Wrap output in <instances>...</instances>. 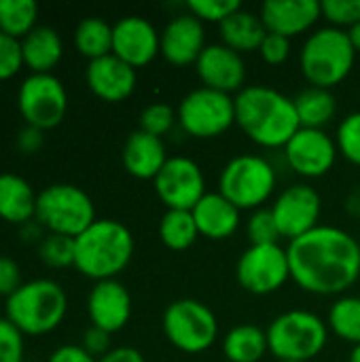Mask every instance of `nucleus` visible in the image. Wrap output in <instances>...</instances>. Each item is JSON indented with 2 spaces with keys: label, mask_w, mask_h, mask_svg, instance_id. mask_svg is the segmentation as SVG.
<instances>
[{
  "label": "nucleus",
  "mask_w": 360,
  "mask_h": 362,
  "mask_svg": "<svg viewBox=\"0 0 360 362\" xmlns=\"http://www.w3.org/2000/svg\"><path fill=\"white\" fill-rule=\"evenodd\" d=\"M327 327L339 339L360 346V297L342 295L329 310Z\"/></svg>",
  "instance_id": "7c9ffc66"
},
{
  "label": "nucleus",
  "mask_w": 360,
  "mask_h": 362,
  "mask_svg": "<svg viewBox=\"0 0 360 362\" xmlns=\"http://www.w3.org/2000/svg\"><path fill=\"white\" fill-rule=\"evenodd\" d=\"M166 339L185 354H202L210 350L219 337V320L214 312L195 299H178L163 312Z\"/></svg>",
  "instance_id": "1a4fd4ad"
},
{
  "label": "nucleus",
  "mask_w": 360,
  "mask_h": 362,
  "mask_svg": "<svg viewBox=\"0 0 360 362\" xmlns=\"http://www.w3.org/2000/svg\"><path fill=\"white\" fill-rule=\"evenodd\" d=\"M83 348L93 356V358H102L104 354H108L110 348V333L91 327L85 335H83Z\"/></svg>",
  "instance_id": "37998d69"
},
{
  "label": "nucleus",
  "mask_w": 360,
  "mask_h": 362,
  "mask_svg": "<svg viewBox=\"0 0 360 362\" xmlns=\"http://www.w3.org/2000/svg\"><path fill=\"white\" fill-rule=\"evenodd\" d=\"M45 144V132L32 125H23L17 134V148L23 155H34L42 148Z\"/></svg>",
  "instance_id": "c03bdc74"
},
{
  "label": "nucleus",
  "mask_w": 360,
  "mask_h": 362,
  "mask_svg": "<svg viewBox=\"0 0 360 362\" xmlns=\"http://www.w3.org/2000/svg\"><path fill=\"white\" fill-rule=\"evenodd\" d=\"M337 144L325 129L301 127L284 146L289 168L303 178H323L337 161Z\"/></svg>",
  "instance_id": "2eb2a0df"
},
{
  "label": "nucleus",
  "mask_w": 360,
  "mask_h": 362,
  "mask_svg": "<svg viewBox=\"0 0 360 362\" xmlns=\"http://www.w3.org/2000/svg\"><path fill=\"white\" fill-rule=\"evenodd\" d=\"M323 15L333 28H354L360 23V0H325Z\"/></svg>",
  "instance_id": "4c0bfd02"
},
{
  "label": "nucleus",
  "mask_w": 360,
  "mask_h": 362,
  "mask_svg": "<svg viewBox=\"0 0 360 362\" xmlns=\"http://www.w3.org/2000/svg\"><path fill=\"white\" fill-rule=\"evenodd\" d=\"M98 362H146L142 352L129 346H121V348H112L108 354H104Z\"/></svg>",
  "instance_id": "49530a36"
},
{
  "label": "nucleus",
  "mask_w": 360,
  "mask_h": 362,
  "mask_svg": "<svg viewBox=\"0 0 360 362\" xmlns=\"http://www.w3.org/2000/svg\"><path fill=\"white\" fill-rule=\"evenodd\" d=\"M34 221L49 233L79 238L98 218L91 197L81 187L57 182L38 193Z\"/></svg>",
  "instance_id": "0eeeda50"
},
{
  "label": "nucleus",
  "mask_w": 360,
  "mask_h": 362,
  "mask_svg": "<svg viewBox=\"0 0 360 362\" xmlns=\"http://www.w3.org/2000/svg\"><path fill=\"white\" fill-rule=\"evenodd\" d=\"M195 70L202 81V87L223 91L229 95L233 91L240 93L244 89V81H246L244 57L238 51L225 47L223 42L208 45L202 51L199 59L195 62Z\"/></svg>",
  "instance_id": "f3484780"
},
{
  "label": "nucleus",
  "mask_w": 360,
  "mask_h": 362,
  "mask_svg": "<svg viewBox=\"0 0 360 362\" xmlns=\"http://www.w3.org/2000/svg\"><path fill=\"white\" fill-rule=\"evenodd\" d=\"M356 55L348 30L327 25L306 38L299 53V68L310 87L333 89L348 78Z\"/></svg>",
  "instance_id": "39448f33"
},
{
  "label": "nucleus",
  "mask_w": 360,
  "mask_h": 362,
  "mask_svg": "<svg viewBox=\"0 0 360 362\" xmlns=\"http://www.w3.org/2000/svg\"><path fill=\"white\" fill-rule=\"evenodd\" d=\"M246 235L250 246H265V244H278L280 231L272 216V210H255L252 216L246 223Z\"/></svg>",
  "instance_id": "c9c22d12"
},
{
  "label": "nucleus",
  "mask_w": 360,
  "mask_h": 362,
  "mask_svg": "<svg viewBox=\"0 0 360 362\" xmlns=\"http://www.w3.org/2000/svg\"><path fill=\"white\" fill-rule=\"evenodd\" d=\"M276 170L261 155H238L225 163L219 176V193L240 212L261 210L276 191Z\"/></svg>",
  "instance_id": "6e6552de"
},
{
  "label": "nucleus",
  "mask_w": 360,
  "mask_h": 362,
  "mask_svg": "<svg viewBox=\"0 0 360 362\" xmlns=\"http://www.w3.org/2000/svg\"><path fill=\"white\" fill-rule=\"evenodd\" d=\"M191 212L199 235L212 242L231 238L240 227V210L221 193H206Z\"/></svg>",
  "instance_id": "5701e85b"
},
{
  "label": "nucleus",
  "mask_w": 360,
  "mask_h": 362,
  "mask_svg": "<svg viewBox=\"0 0 360 362\" xmlns=\"http://www.w3.org/2000/svg\"><path fill=\"white\" fill-rule=\"evenodd\" d=\"M21 284H23V280H21L19 265L11 257L0 255V297L8 299Z\"/></svg>",
  "instance_id": "79ce46f5"
},
{
  "label": "nucleus",
  "mask_w": 360,
  "mask_h": 362,
  "mask_svg": "<svg viewBox=\"0 0 360 362\" xmlns=\"http://www.w3.org/2000/svg\"><path fill=\"white\" fill-rule=\"evenodd\" d=\"M38 257L53 269L74 267V238L47 233L38 242Z\"/></svg>",
  "instance_id": "473e14b6"
},
{
  "label": "nucleus",
  "mask_w": 360,
  "mask_h": 362,
  "mask_svg": "<svg viewBox=\"0 0 360 362\" xmlns=\"http://www.w3.org/2000/svg\"><path fill=\"white\" fill-rule=\"evenodd\" d=\"M47 362H98V358H93L83 346H59Z\"/></svg>",
  "instance_id": "a18cd8bd"
},
{
  "label": "nucleus",
  "mask_w": 360,
  "mask_h": 362,
  "mask_svg": "<svg viewBox=\"0 0 360 362\" xmlns=\"http://www.w3.org/2000/svg\"><path fill=\"white\" fill-rule=\"evenodd\" d=\"M269 210L278 225L280 238L293 242L320 225L323 199L318 191L308 185H291L274 199Z\"/></svg>",
  "instance_id": "ddd939ff"
},
{
  "label": "nucleus",
  "mask_w": 360,
  "mask_h": 362,
  "mask_svg": "<svg viewBox=\"0 0 360 362\" xmlns=\"http://www.w3.org/2000/svg\"><path fill=\"white\" fill-rule=\"evenodd\" d=\"M159 238L166 248L182 252L195 244L199 238L195 218L191 210H168L159 223Z\"/></svg>",
  "instance_id": "c756f323"
},
{
  "label": "nucleus",
  "mask_w": 360,
  "mask_h": 362,
  "mask_svg": "<svg viewBox=\"0 0 360 362\" xmlns=\"http://www.w3.org/2000/svg\"><path fill=\"white\" fill-rule=\"evenodd\" d=\"M259 17L269 34L295 38L306 34L323 17L318 0H267L261 4Z\"/></svg>",
  "instance_id": "6ab92c4d"
},
{
  "label": "nucleus",
  "mask_w": 360,
  "mask_h": 362,
  "mask_svg": "<svg viewBox=\"0 0 360 362\" xmlns=\"http://www.w3.org/2000/svg\"><path fill=\"white\" fill-rule=\"evenodd\" d=\"M259 53L263 57V62H267L269 66H280L289 59L291 55V40L278 34H269L265 36V40L259 47Z\"/></svg>",
  "instance_id": "a19ab883"
},
{
  "label": "nucleus",
  "mask_w": 360,
  "mask_h": 362,
  "mask_svg": "<svg viewBox=\"0 0 360 362\" xmlns=\"http://www.w3.org/2000/svg\"><path fill=\"white\" fill-rule=\"evenodd\" d=\"M354 206H359V214H360V195L359 193H354V195L348 199V210H350V212L354 210Z\"/></svg>",
  "instance_id": "09e8293b"
},
{
  "label": "nucleus",
  "mask_w": 360,
  "mask_h": 362,
  "mask_svg": "<svg viewBox=\"0 0 360 362\" xmlns=\"http://www.w3.org/2000/svg\"><path fill=\"white\" fill-rule=\"evenodd\" d=\"M23 68L21 40L0 32V81H8Z\"/></svg>",
  "instance_id": "ea45409f"
},
{
  "label": "nucleus",
  "mask_w": 360,
  "mask_h": 362,
  "mask_svg": "<svg viewBox=\"0 0 360 362\" xmlns=\"http://www.w3.org/2000/svg\"><path fill=\"white\" fill-rule=\"evenodd\" d=\"M132 231L112 218H98L74 238V267L95 282L115 280L134 257Z\"/></svg>",
  "instance_id": "7ed1b4c3"
},
{
  "label": "nucleus",
  "mask_w": 360,
  "mask_h": 362,
  "mask_svg": "<svg viewBox=\"0 0 360 362\" xmlns=\"http://www.w3.org/2000/svg\"><path fill=\"white\" fill-rule=\"evenodd\" d=\"M176 117L182 132L191 138H219L236 123V98L208 87H197L180 100Z\"/></svg>",
  "instance_id": "9d476101"
},
{
  "label": "nucleus",
  "mask_w": 360,
  "mask_h": 362,
  "mask_svg": "<svg viewBox=\"0 0 360 362\" xmlns=\"http://www.w3.org/2000/svg\"><path fill=\"white\" fill-rule=\"evenodd\" d=\"M74 47L89 62L112 53V25L102 17H87L74 30Z\"/></svg>",
  "instance_id": "c85d7f7f"
},
{
  "label": "nucleus",
  "mask_w": 360,
  "mask_h": 362,
  "mask_svg": "<svg viewBox=\"0 0 360 362\" xmlns=\"http://www.w3.org/2000/svg\"><path fill=\"white\" fill-rule=\"evenodd\" d=\"M267 352V333L255 325H238L223 337V354L229 362H259Z\"/></svg>",
  "instance_id": "bb28decb"
},
{
  "label": "nucleus",
  "mask_w": 360,
  "mask_h": 362,
  "mask_svg": "<svg viewBox=\"0 0 360 362\" xmlns=\"http://www.w3.org/2000/svg\"><path fill=\"white\" fill-rule=\"evenodd\" d=\"M206 47V28L191 13L172 17L161 32V55L172 66L195 64Z\"/></svg>",
  "instance_id": "aec40b11"
},
{
  "label": "nucleus",
  "mask_w": 360,
  "mask_h": 362,
  "mask_svg": "<svg viewBox=\"0 0 360 362\" xmlns=\"http://www.w3.org/2000/svg\"><path fill=\"white\" fill-rule=\"evenodd\" d=\"M112 55L136 70L144 68L161 55V32L144 17H121L112 25Z\"/></svg>",
  "instance_id": "dca6fc26"
},
{
  "label": "nucleus",
  "mask_w": 360,
  "mask_h": 362,
  "mask_svg": "<svg viewBox=\"0 0 360 362\" xmlns=\"http://www.w3.org/2000/svg\"><path fill=\"white\" fill-rule=\"evenodd\" d=\"M236 123L263 148H284L301 129L295 102L267 85H248L236 95Z\"/></svg>",
  "instance_id": "f03ea898"
},
{
  "label": "nucleus",
  "mask_w": 360,
  "mask_h": 362,
  "mask_svg": "<svg viewBox=\"0 0 360 362\" xmlns=\"http://www.w3.org/2000/svg\"><path fill=\"white\" fill-rule=\"evenodd\" d=\"M348 36H350V40H352L354 51L360 53V23H356L354 28H350V30H348Z\"/></svg>",
  "instance_id": "de8ad7c7"
},
{
  "label": "nucleus",
  "mask_w": 360,
  "mask_h": 362,
  "mask_svg": "<svg viewBox=\"0 0 360 362\" xmlns=\"http://www.w3.org/2000/svg\"><path fill=\"white\" fill-rule=\"evenodd\" d=\"M25 335L4 316L0 318V362H23Z\"/></svg>",
  "instance_id": "58836bf2"
},
{
  "label": "nucleus",
  "mask_w": 360,
  "mask_h": 362,
  "mask_svg": "<svg viewBox=\"0 0 360 362\" xmlns=\"http://www.w3.org/2000/svg\"><path fill=\"white\" fill-rule=\"evenodd\" d=\"M219 34L225 47L242 55V53L259 51L261 42L267 36V30L257 13L240 8L231 17H227L223 23H219Z\"/></svg>",
  "instance_id": "a878e982"
},
{
  "label": "nucleus",
  "mask_w": 360,
  "mask_h": 362,
  "mask_svg": "<svg viewBox=\"0 0 360 362\" xmlns=\"http://www.w3.org/2000/svg\"><path fill=\"white\" fill-rule=\"evenodd\" d=\"M85 81L95 98L117 104L134 93L138 74L136 68H132L129 64H125L123 59L110 53L87 64Z\"/></svg>",
  "instance_id": "412c9836"
},
{
  "label": "nucleus",
  "mask_w": 360,
  "mask_h": 362,
  "mask_svg": "<svg viewBox=\"0 0 360 362\" xmlns=\"http://www.w3.org/2000/svg\"><path fill=\"white\" fill-rule=\"evenodd\" d=\"M21 55L23 66H28L32 74H51L64 55L62 36L51 25H36L25 38H21Z\"/></svg>",
  "instance_id": "b1692460"
},
{
  "label": "nucleus",
  "mask_w": 360,
  "mask_h": 362,
  "mask_svg": "<svg viewBox=\"0 0 360 362\" xmlns=\"http://www.w3.org/2000/svg\"><path fill=\"white\" fill-rule=\"evenodd\" d=\"M176 123H178L176 110L170 104L155 102V104H149L142 110V115H140V127L138 129H142V132H146L151 136L163 138L166 134L172 132V127Z\"/></svg>",
  "instance_id": "f704fd0d"
},
{
  "label": "nucleus",
  "mask_w": 360,
  "mask_h": 362,
  "mask_svg": "<svg viewBox=\"0 0 360 362\" xmlns=\"http://www.w3.org/2000/svg\"><path fill=\"white\" fill-rule=\"evenodd\" d=\"M242 4L238 0H189L187 11L197 17L202 23L212 21V23H223L227 17H231L236 11H240Z\"/></svg>",
  "instance_id": "e433bc0d"
},
{
  "label": "nucleus",
  "mask_w": 360,
  "mask_h": 362,
  "mask_svg": "<svg viewBox=\"0 0 360 362\" xmlns=\"http://www.w3.org/2000/svg\"><path fill=\"white\" fill-rule=\"evenodd\" d=\"M17 108L25 125L53 129L68 110L66 87L55 74H28L17 91Z\"/></svg>",
  "instance_id": "9b49d317"
},
{
  "label": "nucleus",
  "mask_w": 360,
  "mask_h": 362,
  "mask_svg": "<svg viewBox=\"0 0 360 362\" xmlns=\"http://www.w3.org/2000/svg\"><path fill=\"white\" fill-rule=\"evenodd\" d=\"M293 362H295V361H293Z\"/></svg>",
  "instance_id": "3c124183"
},
{
  "label": "nucleus",
  "mask_w": 360,
  "mask_h": 362,
  "mask_svg": "<svg viewBox=\"0 0 360 362\" xmlns=\"http://www.w3.org/2000/svg\"><path fill=\"white\" fill-rule=\"evenodd\" d=\"M295 110L299 117L301 127L310 129H323L327 123L333 121L337 112V100L331 93V89H320V87H308L293 98Z\"/></svg>",
  "instance_id": "cd10ccee"
},
{
  "label": "nucleus",
  "mask_w": 360,
  "mask_h": 362,
  "mask_svg": "<svg viewBox=\"0 0 360 362\" xmlns=\"http://www.w3.org/2000/svg\"><path fill=\"white\" fill-rule=\"evenodd\" d=\"M269 352L278 362H312L327 348V322L308 310H291L272 320L267 327Z\"/></svg>",
  "instance_id": "423d86ee"
},
{
  "label": "nucleus",
  "mask_w": 360,
  "mask_h": 362,
  "mask_svg": "<svg viewBox=\"0 0 360 362\" xmlns=\"http://www.w3.org/2000/svg\"><path fill=\"white\" fill-rule=\"evenodd\" d=\"M168 159L170 157L166 153L163 140L142 129L132 132L121 151L123 168L138 180H155L157 174L168 163Z\"/></svg>",
  "instance_id": "4be33fe9"
},
{
  "label": "nucleus",
  "mask_w": 360,
  "mask_h": 362,
  "mask_svg": "<svg viewBox=\"0 0 360 362\" xmlns=\"http://www.w3.org/2000/svg\"><path fill=\"white\" fill-rule=\"evenodd\" d=\"M36 193L17 174H0V218L11 225H25L36 214Z\"/></svg>",
  "instance_id": "393cba45"
},
{
  "label": "nucleus",
  "mask_w": 360,
  "mask_h": 362,
  "mask_svg": "<svg viewBox=\"0 0 360 362\" xmlns=\"http://www.w3.org/2000/svg\"><path fill=\"white\" fill-rule=\"evenodd\" d=\"M87 316L91 327L106 333H119L132 318V295L115 278L95 282L87 297Z\"/></svg>",
  "instance_id": "a211bd4d"
},
{
  "label": "nucleus",
  "mask_w": 360,
  "mask_h": 362,
  "mask_svg": "<svg viewBox=\"0 0 360 362\" xmlns=\"http://www.w3.org/2000/svg\"><path fill=\"white\" fill-rule=\"evenodd\" d=\"M38 4L34 0H0V32L17 40L36 28Z\"/></svg>",
  "instance_id": "2f4dec72"
},
{
  "label": "nucleus",
  "mask_w": 360,
  "mask_h": 362,
  "mask_svg": "<svg viewBox=\"0 0 360 362\" xmlns=\"http://www.w3.org/2000/svg\"><path fill=\"white\" fill-rule=\"evenodd\" d=\"M291 280L310 295L335 297L352 288L360 278L359 240L333 225H318L289 242Z\"/></svg>",
  "instance_id": "f257e3e1"
},
{
  "label": "nucleus",
  "mask_w": 360,
  "mask_h": 362,
  "mask_svg": "<svg viewBox=\"0 0 360 362\" xmlns=\"http://www.w3.org/2000/svg\"><path fill=\"white\" fill-rule=\"evenodd\" d=\"M155 193L168 210H193L206 195V178L202 168L189 157H170L157 174Z\"/></svg>",
  "instance_id": "4468645a"
},
{
  "label": "nucleus",
  "mask_w": 360,
  "mask_h": 362,
  "mask_svg": "<svg viewBox=\"0 0 360 362\" xmlns=\"http://www.w3.org/2000/svg\"><path fill=\"white\" fill-rule=\"evenodd\" d=\"M6 318L30 337L55 331L68 312L66 291L49 278L23 282L6 299Z\"/></svg>",
  "instance_id": "20e7f679"
},
{
  "label": "nucleus",
  "mask_w": 360,
  "mask_h": 362,
  "mask_svg": "<svg viewBox=\"0 0 360 362\" xmlns=\"http://www.w3.org/2000/svg\"><path fill=\"white\" fill-rule=\"evenodd\" d=\"M335 144L346 161L360 168V110L350 112L348 117L342 119L337 127Z\"/></svg>",
  "instance_id": "72a5a7b5"
},
{
  "label": "nucleus",
  "mask_w": 360,
  "mask_h": 362,
  "mask_svg": "<svg viewBox=\"0 0 360 362\" xmlns=\"http://www.w3.org/2000/svg\"><path fill=\"white\" fill-rule=\"evenodd\" d=\"M236 276L240 286L250 295H272L291 280L289 252L280 244L248 246L238 259Z\"/></svg>",
  "instance_id": "f8f14e48"
},
{
  "label": "nucleus",
  "mask_w": 360,
  "mask_h": 362,
  "mask_svg": "<svg viewBox=\"0 0 360 362\" xmlns=\"http://www.w3.org/2000/svg\"><path fill=\"white\" fill-rule=\"evenodd\" d=\"M348 362H360V346H354L350 352V361Z\"/></svg>",
  "instance_id": "8fccbe9b"
}]
</instances>
